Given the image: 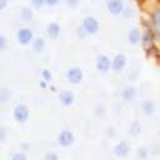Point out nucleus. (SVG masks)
<instances>
[{
    "mask_svg": "<svg viewBox=\"0 0 160 160\" xmlns=\"http://www.w3.org/2000/svg\"><path fill=\"white\" fill-rule=\"evenodd\" d=\"M56 141L61 148H69L75 142V135L71 130L64 129L59 132V135L56 138Z\"/></svg>",
    "mask_w": 160,
    "mask_h": 160,
    "instance_id": "7",
    "label": "nucleus"
},
{
    "mask_svg": "<svg viewBox=\"0 0 160 160\" xmlns=\"http://www.w3.org/2000/svg\"><path fill=\"white\" fill-rule=\"evenodd\" d=\"M45 46H46V44H45V40L42 38H40V36L34 38V40L31 42V49L35 54H41L45 50Z\"/></svg>",
    "mask_w": 160,
    "mask_h": 160,
    "instance_id": "17",
    "label": "nucleus"
},
{
    "mask_svg": "<svg viewBox=\"0 0 160 160\" xmlns=\"http://www.w3.org/2000/svg\"><path fill=\"white\" fill-rule=\"evenodd\" d=\"M6 44H8V41H6V38H5L2 34H0V51H4V50H5V48H6Z\"/></svg>",
    "mask_w": 160,
    "mask_h": 160,
    "instance_id": "27",
    "label": "nucleus"
},
{
    "mask_svg": "<svg viewBox=\"0 0 160 160\" xmlns=\"http://www.w3.org/2000/svg\"><path fill=\"white\" fill-rule=\"evenodd\" d=\"M10 160H28V158H26V155L22 151H18V152L12 154Z\"/></svg>",
    "mask_w": 160,
    "mask_h": 160,
    "instance_id": "23",
    "label": "nucleus"
},
{
    "mask_svg": "<svg viewBox=\"0 0 160 160\" xmlns=\"http://www.w3.org/2000/svg\"><path fill=\"white\" fill-rule=\"evenodd\" d=\"M9 95H10V92H9L8 89H2V90H0V101H1V102L6 101L8 98H9Z\"/></svg>",
    "mask_w": 160,
    "mask_h": 160,
    "instance_id": "25",
    "label": "nucleus"
},
{
    "mask_svg": "<svg viewBox=\"0 0 160 160\" xmlns=\"http://www.w3.org/2000/svg\"><path fill=\"white\" fill-rule=\"evenodd\" d=\"M142 49L145 52H148L151 48H154L156 44H155V38H154V31H152V28H145L142 29V32H141V41H140Z\"/></svg>",
    "mask_w": 160,
    "mask_h": 160,
    "instance_id": "2",
    "label": "nucleus"
},
{
    "mask_svg": "<svg viewBox=\"0 0 160 160\" xmlns=\"http://www.w3.org/2000/svg\"><path fill=\"white\" fill-rule=\"evenodd\" d=\"M16 40H18V42L20 45H24V46L25 45H30L32 42V40H34L32 30L30 28H26V26L20 28L18 30V32H16Z\"/></svg>",
    "mask_w": 160,
    "mask_h": 160,
    "instance_id": "5",
    "label": "nucleus"
},
{
    "mask_svg": "<svg viewBox=\"0 0 160 160\" xmlns=\"http://www.w3.org/2000/svg\"><path fill=\"white\" fill-rule=\"evenodd\" d=\"M60 31H61L60 25L56 21H51L46 25V35L52 40H55L60 36Z\"/></svg>",
    "mask_w": 160,
    "mask_h": 160,
    "instance_id": "14",
    "label": "nucleus"
},
{
    "mask_svg": "<svg viewBox=\"0 0 160 160\" xmlns=\"http://www.w3.org/2000/svg\"><path fill=\"white\" fill-rule=\"evenodd\" d=\"M8 4H9V0H0V11L4 10V9H6Z\"/></svg>",
    "mask_w": 160,
    "mask_h": 160,
    "instance_id": "32",
    "label": "nucleus"
},
{
    "mask_svg": "<svg viewBox=\"0 0 160 160\" xmlns=\"http://www.w3.org/2000/svg\"><path fill=\"white\" fill-rule=\"evenodd\" d=\"M155 110H156V105H155V102L151 99H146V100L142 101V104H141V111H142L144 115L151 116L155 112Z\"/></svg>",
    "mask_w": 160,
    "mask_h": 160,
    "instance_id": "16",
    "label": "nucleus"
},
{
    "mask_svg": "<svg viewBox=\"0 0 160 160\" xmlns=\"http://www.w3.org/2000/svg\"><path fill=\"white\" fill-rule=\"evenodd\" d=\"M41 80H44L45 82H51V80H52V74H51V71H50L48 68H45V69L41 70Z\"/></svg>",
    "mask_w": 160,
    "mask_h": 160,
    "instance_id": "20",
    "label": "nucleus"
},
{
    "mask_svg": "<svg viewBox=\"0 0 160 160\" xmlns=\"http://www.w3.org/2000/svg\"><path fill=\"white\" fill-rule=\"evenodd\" d=\"M30 4L34 8H41L42 5H45V1L44 0H30Z\"/></svg>",
    "mask_w": 160,
    "mask_h": 160,
    "instance_id": "28",
    "label": "nucleus"
},
{
    "mask_svg": "<svg viewBox=\"0 0 160 160\" xmlns=\"http://www.w3.org/2000/svg\"><path fill=\"white\" fill-rule=\"evenodd\" d=\"M130 152V146L126 141H120L114 146V154L118 158H125Z\"/></svg>",
    "mask_w": 160,
    "mask_h": 160,
    "instance_id": "13",
    "label": "nucleus"
},
{
    "mask_svg": "<svg viewBox=\"0 0 160 160\" xmlns=\"http://www.w3.org/2000/svg\"><path fill=\"white\" fill-rule=\"evenodd\" d=\"M46 86H48V82H45L44 80H40V88H42V89H46Z\"/></svg>",
    "mask_w": 160,
    "mask_h": 160,
    "instance_id": "33",
    "label": "nucleus"
},
{
    "mask_svg": "<svg viewBox=\"0 0 160 160\" xmlns=\"http://www.w3.org/2000/svg\"><path fill=\"white\" fill-rule=\"evenodd\" d=\"M154 31V38H155V44L160 48V26L159 28H152Z\"/></svg>",
    "mask_w": 160,
    "mask_h": 160,
    "instance_id": "24",
    "label": "nucleus"
},
{
    "mask_svg": "<svg viewBox=\"0 0 160 160\" xmlns=\"http://www.w3.org/2000/svg\"><path fill=\"white\" fill-rule=\"evenodd\" d=\"M132 9H130V8H126L125 6V9H124V11H122V14L121 15H124V16H126V18H129V16H131L132 15Z\"/></svg>",
    "mask_w": 160,
    "mask_h": 160,
    "instance_id": "30",
    "label": "nucleus"
},
{
    "mask_svg": "<svg viewBox=\"0 0 160 160\" xmlns=\"http://www.w3.org/2000/svg\"><path fill=\"white\" fill-rule=\"evenodd\" d=\"M66 80L72 85H79L84 80V71L79 66H70L66 70Z\"/></svg>",
    "mask_w": 160,
    "mask_h": 160,
    "instance_id": "4",
    "label": "nucleus"
},
{
    "mask_svg": "<svg viewBox=\"0 0 160 160\" xmlns=\"http://www.w3.org/2000/svg\"><path fill=\"white\" fill-rule=\"evenodd\" d=\"M95 69L100 74H106L111 70V59L105 55V54H100L98 55L96 58V61H95Z\"/></svg>",
    "mask_w": 160,
    "mask_h": 160,
    "instance_id": "6",
    "label": "nucleus"
},
{
    "mask_svg": "<svg viewBox=\"0 0 160 160\" xmlns=\"http://www.w3.org/2000/svg\"><path fill=\"white\" fill-rule=\"evenodd\" d=\"M29 116H30V110H29L28 105H25V104H18L12 110V118L19 124L26 122Z\"/></svg>",
    "mask_w": 160,
    "mask_h": 160,
    "instance_id": "3",
    "label": "nucleus"
},
{
    "mask_svg": "<svg viewBox=\"0 0 160 160\" xmlns=\"http://www.w3.org/2000/svg\"><path fill=\"white\" fill-rule=\"evenodd\" d=\"M8 136V130L4 126H0V141H5Z\"/></svg>",
    "mask_w": 160,
    "mask_h": 160,
    "instance_id": "26",
    "label": "nucleus"
},
{
    "mask_svg": "<svg viewBox=\"0 0 160 160\" xmlns=\"http://www.w3.org/2000/svg\"><path fill=\"white\" fill-rule=\"evenodd\" d=\"M65 2L70 8H76L79 5V0H65Z\"/></svg>",
    "mask_w": 160,
    "mask_h": 160,
    "instance_id": "29",
    "label": "nucleus"
},
{
    "mask_svg": "<svg viewBox=\"0 0 160 160\" xmlns=\"http://www.w3.org/2000/svg\"><path fill=\"white\" fill-rule=\"evenodd\" d=\"M150 24L152 28H159L160 26V5H155L150 9L149 15H148Z\"/></svg>",
    "mask_w": 160,
    "mask_h": 160,
    "instance_id": "11",
    "label": "nucleus"
},
{
    "mask_svg": "<svg viewBox=\"0 0 160 160\" xmlns=\"http://www.w3.org/2000/svg\"><path fill=\"white\" fill-rule=\"evenodd\" d=\"M42 160H60V158H59V155H58L56 152L49 151V152H46V154L44 155Z\"/></svg>",
    "mask_w": 160,
    "mask_h": 160,
    "instance_id": "22",
    "label": "nucleus"
},
{
    "mask_svg": "<svg viewBox=\"0 0 160 160\" xmlns=\"http://www.w3.org/2000/svg\"><path fill=\"white\" fill-rule=\"evenodd\" d=\"M81 30L86 35H95L100 30V22L95 16L86 15L81 21Z\"/></svg>",
    "mask_w": 160,
    "mask_h": 160,
    "instance_id": "1",
    "label": "nucleus"
},
{
    "mask_svg": "<svg viewBox=\"0 0 160 160\" xmlns=\"http://www.w3.org/2000/svg\"><path fill=\"white\" fill-rule=\"evenodd\" d=\"M34 19V10L30 6H24L20 11V20L24 22H30Z\"/></svg>",
    "mask_w": 160,
    "mask_h": 160,
    "instance_id": "18",
    "label": "nucleus"
},
{
    "mask_svg": "<svg viewBox=\"0 0 160 160\" xmlns=\"http://www.w3.org/2000/svg\"><path fill=\"white\" fill-rule=\"evenodd\" d=\"M148 155H149V149L146 146H140L138 149V156L140 159H145V158H148Z\"/></svg>",
    "mask_w": 160,
    "mask_h": 160,
    "instance_id": "21",
    "label": "nucleus"
},
{
    "mask_svg": "<svg viewBox=\"0 0 160 160\" xmlns=\"http://www.w3.org/2000/svg\"><path fill=\"white\" fill-rule=\"evenodd\" d=\"M44 1H45V5L48 6H55L60 2V0H44Z\"/></svg>",
    "mask_w": 160,
    "mask_h": 160,
    "instance_id": "31",
    "label": "nucleus"
},
{
    "mask_svg": "<svg viewBox=\"0 0 160 160\" xmlns=\"http://www.w3.org/2000/svg\"><path fill=\"white\" fill-rule=\"evenodd\" d=\"M136 94H138V91H136L135 86L128 85L121 90V99L126 102H130L136 98Z\"/></svg>",
    "mask_w": 160,
    "mask_h": 160,
    "instance_id": "15",
    "label": "nucleus"
},
{
    "mask_svg": "<svg viewBox=\"0 0 160 160\" xmlns=\"http://www.w3.org/2000/svg\"><path fill=\"white\" fill-rule=\"evenodd\" d=\"M0 70H1V64H0Z\"/></svg>",
    "mask_w": 160,
    "mask_h": 160,
    "instance_id": "35",
    "label": "nucleus"
},
{
    "mask_svg": "<svg viewBox=\"0 0 160 160\" xmlns=\"http://www.w3.org/2000/svg\"><path fill=\"white\" fill-rule=\"evenodd\" d=\"M58 99H59V102L68 108V106H71L75 101V96H74V92L70 91V90H62L61 92H59L58 95Z\"/></svg>",
    "mask_w": 160,
    "mask_h": 160,
    "instance_id": "10",
    "label": "nucleus"
},
{
    "mask_svg": "<svg viewBox=\"0 0 160 160\" xmlns=\"http://www.w3.org/2000/svg\"><path fill=\"white\" fill-rule=\"evenodd\" d=\"M140 131H141V125H140V122L136 121V120L132 121L131 125H130V128H129L130 135H131V136H138V135L140 134Z\"/></svg>",
    "mask_w": 160,
    "mask_h": 160,
    "instance_id": "19",
    "label": "nucleus"
},
{
    "mask_svg": "<svg viewBox=\"0 0 160 160\" xmlns=\"http://www.w3.org/2000/svg\"><path fill=\"white\" fill-rule=\"evenodd\" d=\"M125 9L124 0H106V10L111 15H121Z\"/></svg>",
    "mask_w": 160,
    "mask_h": 160,
    "instance_id": "8",
    "label": "nucleus"
},
{
    "mask_svg": "<svg viewBox=\"0 0 160 160\" xmlns=\"http://www.w3.org/2000/svg\"><path fill=\"white\" fill-rule=\"evenodd\" d=\"M141 30L139 28H131L128 31V41L131 45H139L141 41Z\"/></svg>",
    "mask_w": 160,
    "mask_h": 160,
    "instance_id": "12",
    "label": "nucleus"
},
{
    "mask_svg": "<svg viewBox=\"0 0 160 160\" xmlns=\"http://www.w3.org/2000/svg\"><path fill=\"white\" fill-rule=\"evenodd\" d=\"M159 138H160V130H159Z\"/></svg>",
    "mask_w": 160,
    "mask_h": 160,
    "instance_id": "34",
    "label": "nucleus"
},
{
    "mask_svg": "<svg viewBox=\"0 0 160 160\" xmlns=\"http://www.w3.org/2000/svg\"><path fill=\"white\" fill-rule=\"evenodd\" d=\"M126 64H128L126 56H125L124 54H121V52H120V54H116V55L111 59V70H112L114 72L119 74V72H121V71L125 69Z\"/></svg>",
    "mask_w": 160,
    "mask_h": 160,
    "instance_id": "9",
    "label": "nucleus"
}]
</instances>
